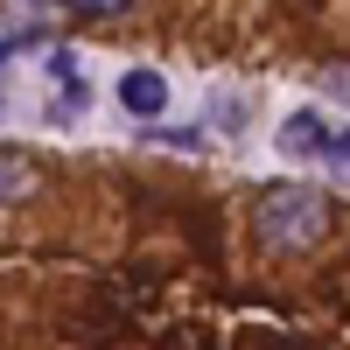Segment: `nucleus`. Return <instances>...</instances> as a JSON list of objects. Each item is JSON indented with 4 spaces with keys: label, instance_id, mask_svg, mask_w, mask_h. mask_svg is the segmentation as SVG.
<instances>
[{
    "label": "nucleus",
    "instance_id": "nucleus-1",
    "mask_svg": "<svg viewBox=\"0 0 350 350\" xmlns=\"http://www.w3.org/2000/svg\"><path fill=\"white\" fill-rule=\"evenodd\" d=\"M252 231L267 245H323L329 239V196L323 189H308V183H273V189H259V203H252Z\"/></svg>",
    "mask_w": 350,
    "mask_h": 350
},
{
    "label": "nucleus",
    "instance_id": "nucleus-2",
    "mask_svg": "<svg viewBox=\"0 0 350 350\" xmlns=\"http://www.w3.org/2000/svg\"><path fill=\"white\" fill-rule=\"evenodd\" d=\"M120 105L133 112V120H154V112L168 105V77L161 70H126L120 77Z\"/></svg>",
    "mask_w": 350,
    "mask_h": 350
},
{
    "label": "nucleus",
    "instance_id": "nucleus-3",
    "mask_svg": "<svg viewBox=\"0 0 350 350\" xmlns=\"http://www.w3.org/2000/svg\"><path fill=\"white\" fill-rule=\"evenodd\" d=\"M323 140H329V120H323V112H295V120L280 126V154H287V161H315V154H323Z\"/></svg>",
    "mask_w": 350,
    "mask_h": 350
},
{
    "label": "nucleus",
    "instance_id": "nucleus-4",
    "mask_svg": "<svg viewBox=\"0 0 350 350\" xmlns=\"http://www.w3.org/2000/svg\"><path fill=\"white\" fill-rule=\"evenodd\" d=\"M21 196H36V161L0 148V203H21Z\"/></svg>",
    "mask_w": 350,
    "mask_h": 350
},
{
    "label": "nucleus",
    "instance_id": "nucleus-5",
    "mask_svg": "<svg viewBox=\"0 0 350 350\" xmlns=\"http://www.w3.org/2000/svg\"><path fill=\"white\" fill-rule=\"evenodd\" d=\"M70 14H84V21H112V14H126L133 0H64Z\"/></svg>",
    "mask_w": 350,
    "mask_h": 350
},
{
    "label": "nucleus",
    "instance_id": "nucleus-6",
    "mask_svg": "<svg viewBox=\"0 0 350 350\" xmlns=\"http://www.w3.org/2000/svg\"><path fill=\"white\" fill-rule=\"evenodd\" d=\"M323 161H329L343 183H350V133H329V140H323Z\"/></svg>",
    "mask_w": 350,
    "mask_h": 350
},
{
    "label": "nucleus",
    "instance_id": "nucleus-7",
    "mask_svg": "<svg viewBox=\"0 0 350 350\" xmlns=\"http://www.w3.org/2000/svg\"><path fill=\"white\" fill-rule=\"evenodd\" d=\"M42 70H49L56 84H77V56H70V49H49V56H42Z\"/></svg>",
    "mask_w": 350,
    "mask_h": 350
},
{
    "label": "nucleus",
    "instance_id": "nucleus-8",
    "mask_svg": "<svg viewBox=\"0 0 350 350\" xmlns=\"http://www.w3.org/2000/svg\"><path fill=\"white\" fill-rule=\"evenodd\" d=\"M77 112H84V77H77V84H70V92L56 98V105H49V120H77Z\"/></svg>",
    "mask_w": 350,
    "mask_h": 350
},
{
    "label": "nucleus",
    "instance_id": "nucleus-9",
    "mask_svg": "<svg viewBox=\"0 0 350 350\" xmlns=\"http://www.w3.org/2000/svg\"><path fill=\"white\" fill-rule=\"evenodd\" d=\"M323 84H329V92H343V98H350V70H323Z\"/></svg>",
    "mask_w": 350,
    "mask_h": 350
}]
</instances>
